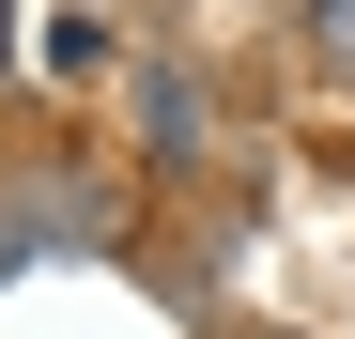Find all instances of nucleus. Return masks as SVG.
<instances>
[{
  "mask_svg": "<svg viewBox=\"0 0 355 339\" xmlns=\"http://www.w3.org/2000/svg\"><path fill=\"white\" fill-rule=\"evenodd\" d=\"M309 46H324V77H355V0H309Z\"/></svg>",
  "mask_w": 355,
  "mask_h": 339,
  "instance_id": "obj_3",
  "label": "nucleus"
},
{
  "mask_svg": "<svg viewBox=\"0 0 355 339\" xmlns=\"http://www.w3.org/2000/svg\"><path fill=\"white\" fill-rule=\"evenodd\" d=\"M0 46H16V0H0Z\"/></svg>",
  "mask_w": 355,
  "mask_h": 339,
  "instance_id": "obj_4",
  "label": "nucleus"
},
{
  "mask_svg": "<svg viewBox=\"0 0 355 339\" xmlns=\"http://www.w3.org/2000/svg\"><path fill=\"white\" fill-rule=\"evenodd\" d=\"M139 154H155V170H201V154H216V93H201L186 62H139Z\"/></svg>",
  "mask_w": 355,
  "mask_h": 339,
  "instance_id": "obj_2",
  "label": "nucleus"
},
{
  "mask_svg": "<svg viewBox=\"0 0 355 339\" xmlns=\"http://www.w3.org/2000/svg\"><path fill=\"white\" fill-rule=\"evenodd\" d=\"M46 247H108V170H16L0 185V277Z\"/></svg>",
  "mask_w": 355,
  "mask_h": 339,
  "instance_id": "obj_1",
  "label": "nucleus"
}]
</instances>
